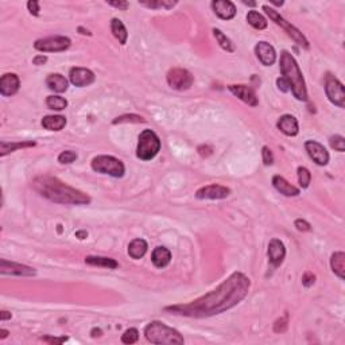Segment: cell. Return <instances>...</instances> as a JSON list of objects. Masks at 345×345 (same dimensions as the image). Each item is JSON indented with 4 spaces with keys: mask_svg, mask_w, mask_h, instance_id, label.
Listing matches in <instances>:
<instances>
[{
    "mask_svg": "<svg viewBox=\"0 0 345 345\" xmlns=\"http://www.w3.org/2000/svg\"><path fill=\"white\" fill-rule=\"evenodd\" d=\"M0 272L3 275H17V276H34L37 274L33 267L25 266L21 263L9 262L6 259L0 260Z\"/></svg>",
    "mask_w": 345,
    "mask_h": 345,
    "instance_id": "8fae6325",
    "label": "cell"
},
{
    "mask_svg": "<svg viewBox=\"0 0 345 345\" xmlns=\"http://www.w3.org/2000/svg\"><path fill=\"white\" fill-rule=\"evenodd\" d=\"M280 73L282 77L289 82L290 91L293 92L294 97L299 101H306L307 100V89L302 72L298 66L297 61L294 60V57L289 52L280 53Z\"/></svg>",
    "mask_w": 345,
    "mask_h": 345,
    "instance_id": "3957f363",
    "label": "cell"
},
{
    "mask_svg": "<svg viewBox=\"0 0 345 345\" xmlns=\"http://www.w3.org/2000/svg\"><path fill=\"white\" fill-rule=\"evenodd\" d=\"M278 128L280 132H283L287 136H295L299 131V125H298V120L291 115H283L279 117L278 120Z\"/></svg>",
    "mask_w": 345,
    "mask_h": 345,
    "instance_id": "ffe728a7",
    "label": "cell"
},
{
    "mask_svg": "<svg viewBox=\"0 0 345 345\" xmlns=\"http://www.w3.org/2000/svg\"><path fill=\"white\" fill-rule=\"evenodd\" d=\"M305 148H306L307 154L313 159V162H315L318 166L328 164L329 152L321 143L315 142V140H307L305 143Z\"/></svg>",
    "mask_w": 345,
    "mask_h": 345,
    "instance_id": "4fadbf2b",
    "label": "cell"
},
{
    "mask_svg": "<svg viewBox=\"0 0 345 345\" xmlns=\"http://www.w3.org/2000/svg\"><path fill=\"white\" fill-rule=\"evenodd\" d=\"M289 328V314L286 313L283 317H280L274 323V332L275 333H285Z\"/></svg>",
    "mask_w": 345,
    "mask_h": 345,
    "instance_id": "d590c367",
    "label": "cell"
},
{
    "mask_svg": "<svg viewBox=\"0 0 345 345\" xmlns=\"http://www.w3.org/2000/svg\"><path fill=\"white\" fill-rule=\"evenodd\" d=\"M46 105L50 109H54V111H62V109L68 107V101L64 97H61V96H48Z\"/></svg>",
    "mask_w": 345,
    "mask_h": 345,
    "instance_id": "1f68e13d",
    "label": "cell"
},
{
    "mask_svg": "<svg viewBox=\"0 0 345 345\" xmlns=\"http://www.w3.org/2000/svg\"><path fill=\"white\" fill-rule=\"evenodd\" d=\"M213 35H215L216 41L219 42V45H220L221 48L224 49L225 52H229V53H233L235 52V45L232 43V41L227 37V35L223 33L221 30H219V29H213Z\"/></svg>",
    "mask_w": 345,
    "mask_h": 345,
    "instance_id": "4dcf8cb0",
    "label": "cell"
},
{
    "mask_svg": "<svg viewBox=\"0 0 345 345\" xmlns=\"http://www.w3.org/2000/svg\"><path fill=\"white\" fill-rule=\"evenodd\" d=\"M66 125V117L61 115H48L42 119V127L49 131H61Z\"/></svg>",
    "mask_w": 345,
    "mask_h": 345,
    "instance_id": "603a6c76",
    "label": "cell"
},
{
    "mask_svg": "<svg viewBox=\"0 0 345 345\" xmlns=\"http://www.w3.org/2000/svg\"><path fill=\"white\" fill-rule=\"evenodd\" d=\"M108 5L112 6V7H116V9L119 10H123V11H125V10L128 9V3L127 2H108Z\"/></svg>",
    "mask_w": 345,
    "mask_h": 345,
    "instance_id": "bcb514c9",
    "label": "cell"
},
{
    "mask_svg": "<svg viewBox=\"0 0 345 345\" xmlns=\"http://www.w3.org/2000/svg\"><path fill=\"white\" fill-rule=\"evenodd\" d=\"M70 82L74 86H88L95 81V73L92 70L86 69V68H73L70 69L69 73Z\"/></svg>",
    "mask_w": 345,
    "mask_h": 345,
    "instance_id": "5bb4252c",
    "label": "cell"
},
{
    "mask_svg": "<svg viewBox=\"0 0 345 345\" xmlns=\"http://www.w3.org/2000/svg\"><path fill=\"white\" fill-rule=\"evenodd\" d=\"M171 260V252L166 247H156L151 255V262L158 268H164Z\"/></svg>",
    "mask_w": 345,
    "mask_h": 345,
    "instance_id": "7402d4cb",
    "label": "cell"
},
{
    "mask_svg": "<svg viewBox=\"0 0 345 345\" xmlns=\"http://www.w3.org/2000/svg\"><path fill=\"white\" fill-rule=\"evenodd\" d=\"M212 9L215 14L224 21H231L236 15V7L232 2L223 0V2H212Z\"/></svg>",
    "mask_w": 345,
    "mask_h": 345,
    "instance_id": "d6986e66",
    "label": "cell"
},
{
    "mask_svg": "<svg viewBox=\"0 0 345 345\" xmlns=\"http://www.w3.org/2000/svg\"><path fill=\"white\" fill-rule=\"evenodd\" d=\"M0 319L2 321H6V319H11V313L10 311H0Z\"/></svg>",
    "mask_w": 345,
    "mask_h": 345,
    "instance_id": "c3c4849f",
    "label": "cell"
},
{
    "mask_svg": "<svg viewBox=\"0 0 345 345\" xmlns=\"http://www.w3.org/2000/svg\"><path fill=\"white\" fill-rule=\"evenodd\" d=\"M325 92L330 103L340 108L345 107L344 85L340 80H337L332 74H328L325 78Z\"/></svg>",
    "mask_w": 345,
    "mask_h": 345,
    "instance_id": "9c48e42d",
    "label": "cell"
},
{
    "mask_svg": "<svg viewBox=\"0 0 345 345\" xmlns=\"http://www.w3.org/2000/svg\"><path fill=\"white\" fill-rule=\"evenodd\" d=\"M250 287L251 280L248 276L243 272H233L217 289L212 290L199 299L185 305L167 306L164 307V310L192 318H205L221 314L239 305L247 297Z\"/></svg>",
    "mask_w": 345,
    "mask_h": 345,
    "instance_id": "6da1fadb",
    "label": "cell"
},
{
    "mask_svg": "<svg viewBox=\"0 0 345 345\" xmlns=\"http://www.w3.org/2000/svg\"><path fill=\"white\" fill-rule=\"evenodd\" d=\"M46 61H48V57H46V56H37L34 58V60H33V64L38 65V66H39V65L45 64Z\"/></svg>",
    "mask_w": 345,
    "mask_h": 345,
    "instance_id": "7dc6e473",
    "label": "cell"
},
{
    "mask_svg": "<svg viewBox=\"0 0 345 345\" xmlns=\"http://www.w3.org/2000/svg\"><path fill=\"white\" fill-rule=\"evenodd\" d=\"M76 237H78L80 240H84V239L88 237V232L86 231H78V232H76Z\"/></svg>",
    "mask_w": 345,
    "mask_h": 345,
    "instance_id": "681fc988",
    "label": "cell"
},
{
    "mask_svg": "<svg viewBox=\"0 0 345 345\" xmlns=\"http://www.w3.org/2000/svg\"><path fill=\"white\" fill-rule=\"evenodd\" d=\"M263 10L266 11V14H267L268 17H270V19H272V21L275 22L278 26L282 27V29L287 33V35H289L290 38L293 39L294 42L298 43V45L302 46L303 49L310 48V45H309V41L306 39V37L302 34L301 31L298 30L297 27H294L290 22L286 21L285 18L282 17L279 13H276L275 10L271 9V7H268V6H263Z\"/></svg>",
    "mask_w": 345,
    "mask_h": 345,
    "instance_id": "52a82bcc",
    "label": "cell"
},
{
    "mask_svg": "<svg viewBox=\"0 0 345 345\" xmlns=\"http://www.w3.org/2000/svg\"><path fill=\"white\" fill-rule=\"evenodd\" d=\"M85 263L89 264V266L109 268V270H113V268H116L119 266L115 259L104 258V256H86Z\"/></svg>",
    "mask_w": 345,
    "mask_h": 345,
    "instance_id": "484cf974",
    "label": "cell"
},
{
    "mask_svg": "<svg viewBox=\"0 0 345 345\" xmlns=\"http://www.w3.org/2000/svg\"><path fill=\"white\" fill-rule=\"evenodd\" d=\"M294 225H295V228L298 229V231H301V232H309L310 231V224L307 223V221L305 220H295V223H294Z\"/></svg>",
    "mask_w": 345,
    "mask_h": 345,
    "instance_id": "b9f144b4",
    "label": "cell"
},
{
    "mask_svg": "<svg viewBox=\"0 0 345 345\" xmlns=\"http://www.w3.org/2000/svg\"><path fill=\"white\" fill-rule=\"evenodd\" d=\"M33 188L42 197L56 204L66 205H86L91 203V197L66 185L65 182L52 176H38L33 180Z\"/></svg>",
    "mask_w": 345,
    "mask_h": 345,
    "instance_id": "7a4b0ae2",
    "label": "cell"
},
{
    "mask_svg": "<svg viewBox=\"0 0 345 345\" xmlns=\"http://www.w3.org/2000/svg\"><path fill=\"white\" fill-rule=\"evenodd\" d=\"M91 334H92V337H100L101 334H103V332H101V329L95 328V329H92Z\"/></svg>",
    "mask_w": 345,
    "mask_h": 345,
    "instance_id": "f907efd6",
    "label": "cell"
},
{
    "mask_svg": "<svg viewBox=\"0 0 345 345\" xmlns=\"http://www.w3.org/2000/svg\"><path fill=\"white\" fill-rule=\"evenodd\" d=\"M111 30H112V34L115 35V38L121 43V45H125L127 43V39H128V33H127V29L123 25V22L120 19H112L111 21Z\"/></svg>",
    "mask_w": 345,
    "mask_h": 345,
    "instance_id": "83f0119b",
    "label": "cell"
},
{
    "mask_svg": "<svg viewBox=\"0 0 345 345\" xmlns=\"http://www.w3.org/2000/svg\"><path fill=\"white\" fill-rule=\"evenodd\" d=\"M9 336V330H6V329H2L0 330V338H6V337Z\"/></svg>",
    "mask_w": 345,
    "mask_h": 345,
    "instance_id": "816d5d0a",
    "label": "cell"
},
{
    "mask_svg": "<svg viewBox=\"0 0 345 345\" xmlns=\"http://www.w3.org/2000/svg\"><path fill=\"white\" fill-rule=\"evenodd\" d=\"M244 5H247V6H251V7H254L256 3H252V2H244Z\"/></svg>",
    "mask_w": 345,
    "mask_h": 345,
    "instance_id": "db71d44e",
    "label": "cell"
},
{
    "mask_svg": "<svg viewBox=\"0 0 345 345\" xmlns=\"http://www.w3.org/2000/svg\"><path fill=\"white\" fill-rule=\"evenodd\" d=\"M77 159V154L72 150L62 151L60 155H58V162L62 164H69L73 163L74 160Z\"/></svg>",
    "mask_w": 345,
    "mask_h": 345,
    "instance_id": "8d00e7d4",
    "label": "cell"
},
{
    "mask_svg": "<svg viewBox=\"0 0 345 345\" xmlns=\"http://www.w3.org/2000/svg\"><path fill=\"white\" fill-rule=\"evenodd\" d=\"M144 336L151 344L182 345L185 342L181 333L160 321H151L144 328Z\"/></svg>",
    "mask_w": 345,
    "mask_h": 345,
    "instance_id": "277c9868",
    "label": "cell"
},
{
    "mask_svg": "<svg viewBox=\"0 0 345 345\" xmlns=\"http://www.w3.org/2000/svg\"><path fill=\"white\" fill-rule=\"evenodd\" d=\"M72 41L68 37L56 35V37H48L35 41L34 49L42 53H58L65 52L66 49L70 48Z\"/></svg>",
    "mask_w": 345,
    "mask_h": 345,
    "instance_id": "ba28073f",
    "label": "cell"
},
{
    "mask_svg": "<svg viewBox=\"0 0 345 345\" xmlns=\"http://www.w3.org/2000/svg\"><path fill=\"white\" fill-rule=\"evenodd\" d=\"M27 9H29V11H30L33 15H35V17H38L39 15V3L38 2H35V0H30V2L27 3Z\"/></svg>",
    "mask_w": 345,
    "mask_h": 345,
    "instance_id": "ee69618b",
    "label": "cell"
},
{
    "mask_svg": "<svg viewBox=\"0 0 345 345\" xmlns=\"http://www.w3.org/2000/svg\"><path fill=\"white\" fill-rule=\"evenodd\" d=\"M138 340L139 332L138 329L135 328L127 329V330L123 333V336H121V342H124V344H135Z\"/></svg>",
    "mask_w": 345,
    "mask_h": 345,
    "instance_id": "e575fe53",
    "label": "cell"
},
{
    "mask_svg": "<svg viewBox=\"0 0 345 345\" xmlns=\"http://www.w3.org/2000/svg\"><path fill=\"white\" fill-rule=\"evenodd\" d=\"M255 53H256V57L259 58V61H260L264 66H271V65H274V62L276 61L275 49L272 48L270 43L264 42V41L256 43V46H255Z\"/></svg>",
    "mask_w": 345,
    "mask_h": 345,
    "instance_id": "2e32d148",
    "label": "cell"
},
{
    "mask_svg": "<svg viewBox=\"0 0 345 345\" xmlns=\"http://www.w3.org/2000/svg\"><path fill=\"white\" fill-rule=\"evenodd\" d=\"M46 84H48L49 89L57 92V93H62V92L68 91V80L62 76V74L54 73L50 74L48 78H46Z\"/></svg>",
    "mask_w": 345,
    "mask_h": 345,
    "instance_id": "cb8c5ba5",
    "label": "cell"
},
{
    "mask_svg": "<svg viewBox=\"0 0 345 345\" xmlns=\"http://www.w3.org/2000/svg\"><path fill=\"white\" fill-rule=\"evenodd\" d=\"M298 181H299V185H301V188H303V189H306L311 181L310 171H309L306 167H303V166L298 167Z\"/></svg>",
    "mask_w": 345,
    "mask_h": 345,
    "instance_id": "836d02e7",
    "label": "cell"
},
{
    "mask_svg": "<svg viewBox=\"0 0 345 345\" xmlns=\"http://www.w3.org/2000/svg\"><path fill=\"white\" fill-rule=\"evenodd\" d=\"M19 77L14 73H7L5 76H2L0 78V93L6 97L9 96H14L19 91Z\"/></svg>",
    "mask_w": 345,
    "mask_h": 345,
    "instance_id": "ac0fdd59",
    "label": "cell"
},
{
    "mask_svg": "<svg viewBox=\"0 0 345 345\" xmlns=\"http://www.w3.org/2000/svg\"><path fill=\"white\" fill-rule=\"evenodd\" d=\"M272 185L280 194H283L286 197H297L299 196V189L287 182L283 177L280 176H274L272 178Z\"/></svg>",
    "mask_w": 345,
    "mask_h": 345,
    "instance_id": "44dd1931",
    "label": "cell"
},
{
    "mask_svg": "<svg viewBox=\"0 0 345 345\" xmlns=\"http://www.w3.org/2000/svg\"><path fill=\"white\" fill-rule=\"evenodd\" d=\"M329 143H330V147H332V148H334L336 151H338V152H344L345 151L344 136H341V135H334V136H332V138H330Z\"/></svg>",
    "mask_w": 345,
    "mask_h": 345,
    "instance_id": "74e56055",
    "label": "cell"
},
{
    "mask_svg": "<svg viewBox=\"0 0 345 345\" xmlns=\"http://www.w3.org/2000/svg\"><path fill=\"white\" fill-rule=\"evenodd\" d=\"M276 85H278V88H279L282 92H289L290 91L289 82L286 81L283 77H279L278 80H276Z\"/></svg>",
    "mask_w": 345,
    "mask_h": 345,
    "instance_id": "f6af8a7d",
    "label": "cell"
},
{
    "mask_svg": "<svg viewBox=\"0 0 345 345\" xmlns=\"http://www.w3.org/2000/svg\"><path fill=\"white\" fill-rule=\"evenodd\" d=\"M78 31H81V34H84V35H86V34L91 35V33H89V31H88V30H84L82 27H80V29H78Z\"/></svg>",
    "mask_w": 345,
    "mask_h": 345,
    "instance_id": "f5cc1de1",
    "label": "cell"
},
{
    "mask_svg": "<svg viewBox=\"0 0 345 345\" xmlns=\"http://www.w3.org/2000/svg\"><path fill=\"white\" fill-rule=\"evenodd\" d=\"M160 150L159 136L152 129H144L139 135L138 148H136V156L142 160H151L155 158L156 154Z\"/></svg>",
    "mask_w": 345,
    "mask_h": 345,
    "instance_id": "5b68a950",
    "label": "cell"
},
{
    "mask_svg": "<svg viewBox=\"0 0 345 345\" xmlns=\"http://www.w3.org/2000/svg\"><path fill=\"white\" fill-rule=\"evenodd\" d=\"M314 282H315V275L314 274H311L310 271L305 272V275L302 276V283H303L305 287H310V286L314 285Z\"/></svg>",
    "mask_w": 345,
    "mask_h": 345,
    "instance_id": "60d3db41",
    "label": "cell"
},
{
    "mask_svg": "<svg viewBox=\"0 0 345 345\" xmlns=\"http://www.w3.org/2000/svg\"><path fill=\"white\" fill-rule=\"evenodd\" d=\"M330 267L333 272L340 279H344L345 276V254L344 252H334L330 259Z\"/></svg>",
    "mask_w": 345,
    "mask_h": 345,
    "instance_id": "4316f807",
    "label": "cell"
},
{
    "mask_svg": "<svg viewBox=\"0 0 345 345\" xmlns=\"http://www.w3.org/2000/svg\"><path fill=\"white\" fill-rule=\"evenodd\" d=\"M92 168L100 174H108L111 177L120 178L124 176L125 167L120 159L111 155H97L92 159Z\"/></svg>",
    "mask_w": 345,
    "mask_h": 345,
    "instance_id": "8992f818",
    "label": "cell"
},
{
    "mask_svg": "<svg viewBox=\"0 0 345 345\" xmlns=\"http://www.w3.org/2000/svg\"><path fill=\"white\" fill-rule=\"evenodd\" d=\"M228 89L232 92L233 95L239 97V99L244 101L246 104L251 105V107H256L259 104L258 97L255 91L248 85H229Z\"/></svg>",
    "mask_w": 345,
    "mask_h": 345,
    "instance_id": "e0dca14e",
    "label": "cell"
},
{
    "mask_svg": "<svg viewBox=\"0 0 345 345\" xmlns=\"http://www.w3.org/2000/svg\"><path fill=\"white\" fill-rule=\"evenodd\" d=\"M35 142H17V143H9V142H3L0 143V155L6 156L10 152L18 150V148H27V147H34Z\"/></svg>",
    "mask_w": 345,
    "mask_h": 345,
    "instance_id": "f1b7e54d",
    "label": "cell"
},
{
    "mask_svg": "<svg viewBox=\"0 0 345 345\" xmlns=\"http://www.w3.org/2000/svg\"><path fill=\"white\" fill-rule=\"evenodd\" d=\"M41 340L45 341V342H49V344H62V342H65V341L68 340V337H60V338H57V337L45 336L42 337Z\"/></svg>",
    "mask_w": 345,
    "mask_h": 345,
    "instance_id": "7bdbcfd3",
    "label": "cell"
},
{
    "mask_svg": "<svg viewBox=\"0 0 345 345\" xmlns=\"http://www.w3.org/2000/svg\"><path fill=\"white\" fill-rule=\"evenodd\" d=\"M194 77L189 70L182 68H174L167 73V82L172 89L177 91H186L193 85Z\"/></svg>",
    "mask_w": 345,
    "mask_h": 345,
    "instance_id": "30bf717a",
    "label": "cell"
},
{
    "mask_svg": "<svg viewBox=\"0 0 345 345\" xmlns=\"http://www.w3.org/2000/svg\"><path fill=\"white\" fill-rule=\"evenodd\" d=\"M268 260L274 267H279L280 264L283 263L286 256V248L285 244L278 240V239H272L270 244H268Z\"/></svg>",
    "mask_w": 345,
    "mask_h": 345,
    "instance_id": "9a60e30c",
    "label": "cell"
},
{
    "mask_svg": "<svg viewBox=\"0 0 345 345\" xmlns=\"http://www.w3.org/2000/svg\"><path fill=\"white\" fill-rule=\"evenodd\" d=\"M147 248H148V246H147L146 240H143V239H135V240H132V242L129 243L128 255L132 259H136V260H138V259L143 258V256L146 255Z\"/></svg>",
    "mask_w": 345,
    "mask_h": 345,
    "instance_id": "d4e9b609",
    "label": "cell"
},
{
    "mask_svg": "<svg viewBox=\"0 0 345 345\" xmlns=\"http://www.w3.org/2000/svg\"><path fill=\"white\" fill-rule=\"evenodd\" d=\"M143 123L144 119L142 116H138V115H123V116L116 117L113 120V124H117V123Z\"/></svg>",
    "mask_w": 345,
    "mask_h": 345,
    "instance_id": "f35d334b",
    "label": "cell"
},
{
    "mask_svg": "<svg viewBox=\"0 0 345 345\" xmlns=\"http://www.w3.org/2000/svg\"><path fill=\"white\" fill-rule=\"evenodd\" d=\"M139 5L148 7V9H166L170 10L177 5V2H171V0H158V2H139Z\"/></svg>",
    "mask_w": 345,
    "mask_h": 345,
    "instance_id": "d6a6232c",
    "label": "cell"
},
{
    "mask_svg": "<svg viewBox=\"0 0 345 345\" xmlns=\"http://www.w3.org/2000/svg\"><path fill=\"white\" fill-rule=\"evenodd\" d=\"M262 156H263V162L264 164H272V162H274V155H272L271 150L268 148V147L264 146L263 148H262Z\"/></svg>",
    "mask_w": 345,
    "mask_h": 345,
    "instance_id": "ab89813d",
    "label": "cell"
},
{
    "mask_svg": "<svg viewBox=\"0 0 345 345\" xmlns=\"http://www.w3.org/2000/svg\"><path fill=\"white\" fill-rule=\"evenodd\" d=\"M229 194H231V190L228 188L213 184V185L204 186V188L197 190L196 197L200 200H221L227 199Z\"/></svg>",
    "mask_w": 345,
    "mask_h": 345,
    "instance_id": "7c38bea8",
    "label": "cell"
},
{
    "mask_svg": "<svg viewBox=\"0 0 345 345\" xmlns=\"http://www.w3.org/2000/svg\"><path fill=\"white\" fill-rule=\"evenodd\" d=\"M247 22L256 30H264L267 27V19L254 10H251L250 13L247 14Z\"/></svg>",
    "mask_w": 345,
    "mask_h": 345,
    "instance_id": "f546056e",
    "label": "cell"
}]
</instances>
